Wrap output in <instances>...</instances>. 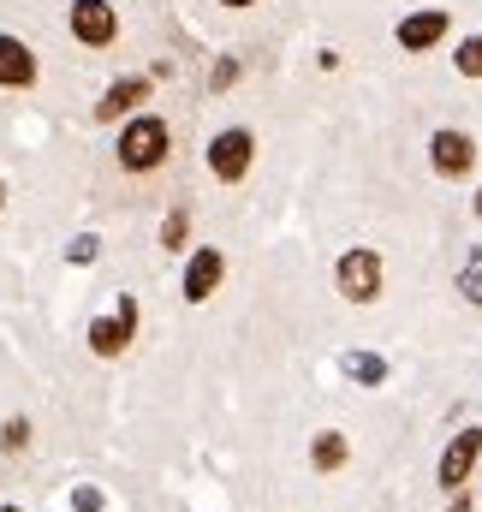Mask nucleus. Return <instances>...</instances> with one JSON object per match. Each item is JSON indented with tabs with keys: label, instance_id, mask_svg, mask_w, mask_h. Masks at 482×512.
I'll list each match as a JSON object with an SVG mask.
<instances>
[{
	"label": "nucleus",
	"instance_id": "1",
	"mask_svg": "<svg viewBox=\"0 0 482 512\" xmlns=\"http://www.w3.org/2000/svg\"><path fill=\"white\" fill-rule=\"evenodd\" d=\"M167 149H173V137H167V120H155V114H143V120H131L120 131V167H131V173L161 167Z\"/></svg>",
	"mask_w": 482,
	"mask_h": 512
},
{
	"label": "nucleus",
	"instance_id": "2",
	"mask_svg": "<svg viewBox=\"0 0 482 512\" xmlns=\"http://www.w3.org/2000/svg\"><path fill=\"white\" fill-rule=\"evenodd\" d=\"M334 280H340V292L352 298V304H375L381 298V256L375 251H346L340 256V268H334Z\"/></svg>",
	"mask_w": 482,
	"mask_h": 512
},
{
	"label": "nucleus",
	"instance_id": "3",
	"mask_svg": "<svg viewBox=\"0 0 482 512\" xmlns=\"http://www.w3.org/2000/svg\"><path fill=\"white\" fill-rule=\"evenodd\" d=\"M250 155H256V137H250L244 126L221 131V137L209 143V173H215V179H227V185H239L244 173H250Z\"/></svg>",
	"mask_w": 482,
	"mask_h": 512
},
{
	"label": "nucleus",
	"instance_id": "4",
	"mask_svg": "<svg viewBox=\"0 0 482 512\" xmlns=\"http://www.w3.org/2000/svg\"><path fill=\"white\" fill-rule=\"evenodd\" d=\"M72 36L84 48H108L120 36V12L108 0H72Z\"/></svg>",
	"mask_w": 482,
	"mask_h": 512
},
{
	"label": "nucleus",
	"instance_id": "5",
	"mask_svg": "<svg viewBox=\"0 0 482 512\" xmlns=\"http://www.w3.org/2000/svg\"><path fill=\"white\" fill-rule=\"evenodd\" d=\"M429 161H435V173H441V179H459V173H471L477 143H471L465 131H435V137H429Z\"/></svg>",
	"mask_w": 482,
	"mask_h": 512
},
{
	"label": "nucleus",
	"instance_id": "6",
	"mask_svg": "<svg viewBox=\"0 0 482 512\" xmlns=\"http://www.w3.org/2000/svg\"><path fill=\"white\" fill-rule=\"evenodd\" d=\"M477 453H482V429H459V435L447 441V453H441V489H465Z\"/></svg>",
	"mask_w": 482,
	"mask_h": 512
},
{
	"label": "nucleus",
	"instance_id": "7",
	"mask_svg": "<svg viewBox=\"0 0 482 512\" xmlns=\"http://www.w3.org/2000/svg\"><path fill=\"white\" fill-rule=\"evenodd\" d=\"M131 322H137V304H131V298H120V316L90 322V352H96V358H120L125 340H131Z\"/></svg>",
	"mask_w": 482,
	"mask_h": 512
},
{
	"label": "nucleus",
	"instance_id": "8",
	"mask_svg": "<svg viewBox=\"0 0 482 512\" xmlns=\"http://www.w3.org/2000/svg\"><path fill=\"white\" fill-rule=\"evenodd\" d=\"M399 48L405 54H423V48H435L441 36H447V12L441 6H429V12H411V18H399Z\"/></svg>",
	"mask_w": 482,
	"mask_h": 512
},
{
	"label": "nucleus",
	"instance_id": "9",
	"mask_svg": "<svg viewBox=\"0 0 482 512\" xmlns=\"http://www.w3.org/2000/svg\"><path fill=\"white\" fill-rule=\"evenodd\" d=\"M221 274H227V262H221V251L209 245V251L191 256V268H185V298L191 304H209L215 298V286H221Z\"/></svg>",
	"mask_w": 482,
	"mask_h": 512
},
{
	"label": "nucleus",
	"instance_id": "10",
	"mask_svg": "<svg viewBox=\"0 0 482 512\" xmlns=\"http://www.w3.org/2000/svg\"><path fill=\"white\" fill-rule=\"evenodd\" d=\"M36 84V54L18 36H0V90H24Z\"/></svg>",
	"mask_w": 482,
	"mask_h": 512
},
{
	"label": "nucleus",
	"instance_id": "11",
	"mask_svg": "<svg viewBox=\"0 0 482 512\" xmlns=\"http://www.w3.org/2000/svg\"><path fill=\"white\" fill-rule=\"evenodd\" d=\"M143 96H149V84H143V78H120V84H108V90H102V102H96V120H120L125 108H137Z\"/></svg>",
	"mask_w": 482,
	"mask_h": 512
},
{
	"label": "nucleus",
	"instance_id": "12",
	"mask_svg": "<svg viewBox=\"0 0 482 512\" xmlns=\"http://www.w3.org/2000/svg\"><path fill=\"white\" fill-rule=\"evenodd\" d=\"M346 376L363 387H381L387 382V358H375V352H346Z\"/></svg>",
	"mask_w": 482,
	"mask_h": 512
},
{
	"label": "nucleus",
	"instance_id": "13",
	"mask_svg": "<svg viewBox=\"0 0 482 512\" xmlns=\"http://www.w3.org/2000/svg\"><path fill=\"white\" fill-rule=\"evenodd\" d=\"M459 292H465L471 304H482V245H477V251H465V268H459Z\"/></svg>",
	"mask_w": 482,
	"mask_h": 512
},
{
	"label": "nucleus",
	"instance_id": "14",
	"mask_svg": "<svg viewBox=\"0 0 482 512\" xmlns=\"http://www.w3.org/2000/svg\"><path fill=\"white\" fill-rule=\"evenodd\" d=\"M346 465V441L340 435H322L316 441V471H340Z\"/></svg>",
	"mask_w": 482,
	"mask_h": 512
},
{
	"label": "nucleus",
	"instance_id": "15",
	"mask_svg": "<svg viewBox=\"0 0 482 512\" xmlns=\"http://www.w3.org/2000/svg\"><path fill=\"white\" fill-rule=\"evenodd\" d=\"M453 60H459V72H465V78H482V36H465Z\"/></svg>",
	"mask_w": 482,
	"mask_h": 512
},
{
	"label": "nucleus",
	"instance_id": "16",
	"mask_svg": "<svg viewBox=\"0 0 482 512\" xmlns=\"http://www.w3.org/2000/svg\"><path fill=\"white\" fill-rule=\"evenodd\" d=\"M96 256H102V239L96 233H78L72 239V262H96Z\"/></svg>",
	"mask_w": 482,
	"mask_h": 512
},
{
	"label": "nucleus",
	"instance_id": "17",
	"mask_svg": "<svg viewBox=\"0 0 482 512\" xmlns=\"http://www.w3.org/2000/svg\"><path fill=\"white\" fill-rule=\"evenodd\" d=\"M24 441H30V423H24V417H12V423H6V435H0V447H6V453H18Z\"/></svg>",
	"mask_w": 482,
	"mask_h": 512
},
{
	"label": "nucleus",
	"instance_id": "18",
	"mask_svg": "<svg viewBox=\"0 0 482 512\" xmlns=\"http://www.w3.org/2000/svg\"><path fill=\"white\" fill-rule=\"evenodd\" d=\"M72 512H102V489H72Z\"/></svg>",
	"mask_w": 482,
	"mask_h": 512
},
{
	"label": "nucleus",
	"instance_id": "19",
	"mask_svg": "<svg viewBox=\"0 0 482 512\" xmlns=\"http://www.w3.org/2000/svg\"><path fill=\"white\" fill-rule=\"evenodd\" d=\"M233 78H239V60H221V66H215V72H209V84H215V90H227V84H233Z\"/></svg>",
	"mask_w": 482,
	"mask_h": 512
},
{
	"label": "nucleus",
	"instance_id": "20",
	"mask_svg": "<svg viewBox=\"0 0 482 512\" xmlns=\"http://www.w3.org/2000/svg\"><path fill=\"white\" fill-rule=\"evenodd\" d=\"M179 239H185V209H179V215H173V221H167V227H161V245H167V251H173V245H179Z\"/></svg>",
	"mask_w": 482,
	"mask_h": 512
},
{
	"label": "nucleus",
	"instance_id": "21",
	"mask_svg": "<svg viewBox=\"0 0 482 512\" xmlns=\"http://www.w3.org/2000/svg\"><path fill=\"white\" fill-rule=\"evenodd\" d=\"M221 6H256V0H221Z\"/></svg>",
	"mask_w": 482,
	"mask_h": 512
},
{
	"label": "nucleus",
	"instance_id": "22",
	"mask_svg": "<svg viewBox=\"0 0 482 512\" xmlns=\"http://www.w3.org/2000/svg\"><path fill=\"white\" fill-rule=\"evenodd\" d=\"M0 203H6V185H0Z\"/></svg>",
	"mask_w": 482,
	"mask_h": 512
},
{
	"label": "nucleus",
	"instance_id": "23",
	"mask_svg": "<svg viewBox=\"0 0 482 512\" xmlns=\"http://www.w3.org/2000/svg\"><path fill=\"white\" fill-rule=\"evenodd\" d=\"M0 512H18V507H0Z\"/></svg>",
	"mask_w": 482,
	"mask_h": 512
}]
</instances>
